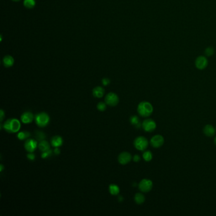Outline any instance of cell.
Masks as SVG:
<instances>
[{
    "label": "cell",
    "instance_id": "21",
    "mask_svg": "<svg viewBox=\"0 0 216 216\" xmlns=\"http://www.w3.org/2000/svg\"><path fill=\"white\" fill-rule=\"evenodd\" d=\"M31 136V134L28 131H22L17 135V138L20 140H24Z\"/></svg>",
    "mask_w": 216,
    "mask_h": 216
},
{
    "label": "cell",
    "instance_id": "1",
    "mask_svg": "<svg viewBox=\"0 0 216 216\" xmlns=\"http://www.w3.org/2000/svg\"><path fill=\"white\" fill-rule=\"evenodd\" d=\"M5 130L9 133H15L18 132L21 127L19 120L17 119H8L3 125Z\"/></svg>",
    "mask_w": 216,
    "mask_h": 216
},
{
    "label": "cell",
    "instance_id": "35",
    "mask_svg": "<svg viewBox=\"0 0 216 216\" xmlns=\"http://www.w3.org/2000/svg\"><path fill=\"white\" fill-rule=\"evenodd\" d=\"M214 144L216 145V137L215 138V139H214Z\"/></svg>",
    "mask_w": 216,
    "mask_h": 216
},
{
    "label": "cell",
    "instance_id": "25",
    "mask_svg": "<svg viewBox=\"0 0 216 216\" xmlns=\"http://www.w3.org/2000/svg\"><path fill=\"white\" fill-rule=\"evenodd\" d=\"M53 153V151L51 150H48L46 151V152H43L42 155H41V157L42 158H48L50 157L51 155H52Z\"/></svg>",
    "mask_w": 216,
    "mask_h": 216
},
{
    "label": "cell",
    "instance_id": "5",
    "mask_svg": "<svg viewBox=\"0 0 216 216\" xmlns=\"http://www.w3.org/2000/svg\"><path fill=\"white\" fill-rule=\"evenodd\" d=\"M138 187L142 192L147 193L152 190L153 188V183L152 181L148 179H142L138 184Z\"/></svg>",
    "mask_w": 216,
    "mask_h": 216
},
{
    "label": "cell",
    "instance_id": "36",
    "mask_svg": "<svg viewBox=\"0 0 216 216\" xmlns=\"http://www.w3.org/2000/svg\"><path fill=\"white\" fill-rule=\"evenodd\" d=\"M13 1H19V0H13Z\"/></svg>",
    "mask_w": 216,
    "mask_h": 216
},
{
    "label": "cell",
    "instance_id": "2",
    "mask_svg": "<svg viewBox=\"0 0 216 216\" xmlns=\"http://www.w3.org/2000/svg\"><path fill=\"white\" fill-rule=\"evenodd\" d=\"M138 114L143 117H149L152 114L153 108L152 105L148 102H142L138 106L137 109Z\"/></svg>",
    "mask_w": 216,
    "mask_h": 216
},
{
    "label": "cell",
    "instance_id": "31",
    "mask_svg": "<svg viewBox=\"0 0 216 216\" xmlns=\"http://www.w3.org/2000/svg\"><path fill=\"white\" fill-rule=\"evenodd\" d=\"M0 112H1V114H0V120H1V122H2L3 120L4 117H5V112H4L3 110L2 109L0 110Z\"/></svg>",
    "mask_w": 216,
    "mask_h": 216
},
{
    "label": "cell",
    "instance_id": "24",
    "mask_svg": "<svg viewBox=\"0 0 216 216\" xmlns=\"http://www.w3.org/2000/svg\"><path fill=\"white\" fill-rule=\"evenodd\" d=\"M97 109L99 111H100V112L105 111L107 109V103H103V102L98 103L97 105Z\"/></svg>",
    "mask_w": 216,
    "mask_h": 216
},
{
    "label": "cell",
    "instance_id": "32",
    "mask_svg": "<svg viewBox=\"0 0 216 216\" xmlns=\"http://www.w3.org/2000/svg\"><path fill=\"white\" fill-rule=\"evenodd\" d=\"M53 152H54V153H55V154H56V155H59V154L60 153V149L58 148V147H57V148H55V149L54 150Z\"/></svg>",
    "mask_w": 216,
    "mask_h": 216
},
{
    "label": "cell",
    "instance_id": "23",
    "mask_svg": "<svg viewBox=\"0 0 216 216\" xmlns=\"http://www.w3.org/2000/svg\"><path fill=\"white\" fill-rule=\"evenodd\" d=\"M24 5L27 8H32L36 5L35 0H24Z\"/></svg>",
    "mask_w": 216,
    "mask_h": 216
},
{
    "label": "cell",
    "instance_id": "17",
    "mask_svg": "<svg viewBox=\"0 0 216 216\" xmlns=\"http://www.w3.org/2000/svg\"><path fill=\"white\" fill-rule=\"evenodd\" d=\"M3 64L4 66L6 67H10L14 63V59L12 56L7 55L3 58Z\"/></svg>",
    "mask_w": 216,
    "mask_h": 216
},
{
    "label": "cell",
    "instance_id": "28",
    "mask_svg": "<svg viewBox=\"0 0 216 216\" xmlns=\"http://www.w3.org/2000/svg\"><path fill=\"white\" fill-rule=\"evenodd\" d=\"M27 157L29 160H30V161H34V159H35V155H34L33 153H29V154H27Z\"/></svg>",
    "mask_w": 216,
    "mask_h": 216
},
{
    "label": "cell",
    "instance_id": "8",
    "mask_svg": "<svg viewBox=\"0 0 216 216\" xmlns=\"http://www.w3.org/2000/svg\"><path fill=\"white\" fill-rule=\"evenodd\" d=\"M164 143V138L161 135H155L150 140V144L153 148H158L161 147Z\"/></svg>",
    "mask_w": 216,
    "mask_h": 216
},
{
    "label": "cell",
    "instance_id": "16",
    "mask_svg": "<svg viewBox=\"0 0 216 216\" xmlns=\"http://www.w3.org/2000/svg\"><path fill=\"white\" fill-rule=\"evenodd\" d=\"M38 148L42 152H46V151L50 149V145L48 142L46 140L41 141L38 144Z\"/></svg>",
    "mask_w": 216,
    "mask_h": 216
},
{
    "label": "cell",
    "instance_id": "10",
    "mask_svg": "<svg viewBox=\"0 0 216 216\" xmlns=\"http://www.w3.org/2000/svg\"><path fill=\"white\" fill-rule=\"evenodd\" d=\"M132 159L131 155L128 152H122L120 153L118 157L119 162L122 165H126L128 163L131 162Z\"/></svg>",
    "mask_w": 216,
    "mask_h": 216
},
{
    "label": "cell",
    "instance_id": "9",
    "mask_svg": "<svg viewBox=\"0 0 216 216\" xmlns=\"http://www.w3.org/2000/svg\"><path fill=\"white\" fill-rule=\"evenodd\" d=\"M38 146L37 142L34 139H28L24 143V148L29 153H33Z\"/></svg>",
    "mask_w": 216,
    "mask_h": 216
},
{
    "label": "cell",
    "instance_id": "15",
    "mask_svg": "<svg viewBox=\"0 0 216 216\" xmlns=\"http://www.w3.org/2000/svg\"><path fill=\"white\" fill-rule=\"evenodd\" d=\"M105 93V89L101 86H97L95 87L93 90V94L95 98H102Z\"/></svg>",
    "mask_w": 216,
    "mask_h": 216
},
{
    "label": "cell",
    "instance_id": "18",
    "mask_svg": "<svg viewBox=\"0 0 216 216\" xmlns=\"http://www.w3.org/2000/svg\"><path fill=\"white\" fill-rule=\"evenodd\" d=\"M109 192L112 195H117L119 193L120 189L117 185L112 184L109 186Z\"/></svg>",
    "mask_w": 216,
    "mask_h": 216
},
{
    "label": "cell",
    "instance_id": "4",
    "mask_svg": "<svg viewBox=\"0 0 216 216\" xmlns=\"http://www.w3.org/2000/svg\"><path fill=\"white\" fill-rule=\"evenodd\" d=\"M135 147L140 151H144L148 146V141L143 136H138L134 141Z\"/></svg>",
    "mask_w": 216,
    "mask_h": 216
},
{
    "label": "cell",
    "instance_id": "13",
    "mask_svg": "<svg viewBox=\"0 0 216 216\" xmlns=\"http://www.w3.org/2000/svg\"><path fill=\"white\" fill-rule=\"evenodd\" d=\"M51 144L54 147L57 148L63 145V139L61 136H55L51 140Z\"/></svg>",
    "mask_w": 216,
    "mask_h": 216
},
{
    "label": "cell",
    "instance_id": "33",
    "mask_svg": "<svg viewBox=\"0 0 216 216\" xmlns=\"http://www.w3.org/2000/svg\"><path fill=\"white\" fill-rule=\"evenodd\" d=\"M0 168H1V169H0V171L2 172L4 169V166H3V164H1V165H0Z\"/></svg>",
    "mask_w": 216,
    "mask_h": 216
},
{
    "label": "cell",
    "instance_id": "3",
    "mask_svg": "<svg viewBox=\"0 0 216 216\" xmlns=\"http://www.w3.org/2000/svg\"><path fill=\"white\" fill-rule=\"evenodd\" d=\"M50 118L49 115L46 112H41L37 114L35 117V121L37 126L45 127L50 123Z\"/></svg>",
    "mask_w": 216,
    "mask_h": 216
},
{
    "label": "cell",
    "instance_id": "22",
    "mask_svg": "<svg viewBox=\"0 0 216 216\" xmlns=\"http://www.w3.org/2000/svg\"><path fill=\"white\" fill-rule=\"evenodd\" d=\"M143 158L146 162H150L152 160L153 155L150 151H145L143 154Z\"/></svg>",
    "mask_w": 216,
    "mask_h": 216
},
{
    "label": "cell",
    "instance_id": "27",
    "mask_svg": "<svg viewBox=\"0 0 216 216\" xmlns=\"http://www.w3.org/2000/svg\"><path fill=\"white\" fill-rule=\"evenodd\" d=\"M205 54L207 56H209V57H210V56L214 54V50L212 48H207L205 50Z\"/></svg>",
    "mask_w": 216,
    "mask_h": 216
},
{
    "label": "cell",
    "instance_id": "34",
    "mask_svg": "<svg viewBox=\"0 0 216 216\" xmlns=\"http://www.w3.org/2000/svg\"><path fill=\"white\" fill-rule=\"evenodd\" d=\"M119 202H122L123 201V197L122 196H120L119 197Z\"/></svg>",
    "mask_w": 216,
    "mask_h": 216
},
{
    "label": "cell",
    "instance_id": "19",
    "mask_svg": "<svg viewBox=\"0 0 216 216\" xmlns=\"http://www.w3.org/2000/svg\"><path fill=\"white\" fill-rule=\"evenodd\" d=\"M135 201L137 204H143L145 201V196L141 193H136L135 196Z\"/></svg>",
    "mask_w": 216,
    "mask_h": 216
},
{
    "label": "cell",
    "instance_id": "30",
    "mask_svg": "<svg viewBox=\"0 0 216 216\" xmlns=\"http://www.w3.org/2000/svg\"><path fill=\"white\" fill-rule=\"evenodd\" d=\"M140 160H141V158H140V157L138 155H135V156L133 157V161H135V162H140Z\"/></svg>",
    "mask_w": 216,
    "mask_h": 216
},
{
    "label": "cell",
    "instance_id": "20",
    "mask_svg": "<svg viewBox=\"0 0 216 216\" xmlns=\"http://www.w3.org/2000/svg\"><path fill=\"white\" fill-rule=\"evenodd\" d=\"M130 122L136 128H140L141 126H142V124H141V123H140L139 118H138V117L136 115H133V116L131 117Z\"/></svg>",
    "mask_w": 216,
    "mask_h": 216
},
{
    "label": "cell",
    "instance_id": "26",
    "mask_svg": "<svg viewBox=\"0 0 216 216\" xmlns=\"http://www.w3.org/2000/svg\"><path fill=\"white\" fill-rule=\"evenodd\" d=\"M36 137L37 138L38 140L40 141H42L44 140V139L45 138V135L42 132H37L36 134Z\"/></svg>",
    "mask_w": 216,
    "mask_h": 216
},
{
    "label": "cell",
    "instance_id": "29",
    "mask_svg": "<svg viewBox=\"0 0 216 216\" xmlns=\"http://www.w3.org/2000/svg\"><path fill=\"white\" fill-rule=\"evenodd\" d=\"M110 81L109 80V79L104 78V79H102V83H103V84L104 85V86L109 85L110 84Z\"/></svg>",
    "mask_w": 216,
    "mask_h": 216
},
{
    "label": "cell",
    "instance_id": "11",
    "mask_svg": "<svg viewBox=\"0 0 216 216\" xmlns=\"http://www.w3.org/2000/svg\"><path fill=\"white\" fill-rule=\"evenodd\" d=\"M207 65H208V61H207V59L205 57H204V56L198 57L195 61L196 67L200 69V70H203V69L205 68Z\"/></svg>",
    "mask_w": 216,
    "mask_h": 216
},
{
    "label": "cell",
    "instance_id": "14",
    "mask_svg": "<svg viewBox=\"0 0 216 216\" xmlns=\"http://www.w3.org/2000/svg\"><path fill=\"white\" fill-rule=\"evenodd\" d=\"M215 129L210 124H207L204 128V133L207 136L211 137L215 135Z\"/></svg>",
    "mask_w": 216,
    "mask_h": 216
},
{
    "label": "cell",
    "instance_id": "6",
    "mask_svg": "<svg viewBox=\"0 0 216 216\" xmlns=\"http://www.w3.org/2000/svg\"><path fill=\"white\" fill-rule=\"evenodd\" d=\"M105 102L107 103V105L112 107H115L119 103V98L117 94L114 93H109L105 96Z\"/></svg>",
    "mask_w": 216,
    "mask_h": 216
},
{
    "label": "cell",
    "instance_id": "12",
    "mask_svg": "<svg viewBox=\"0 0 216 216\" xmlns=\"http://www.w3.org/2000/svg\"><path fill=\"white\" fill-rule=\"evenodd\" d=\"M20 119L24 124L31 123L34 120V115L31 112H25L22 114Z\"/></svg>",
    "mask_w": 216,
    "mask_h": 216
},
{
    "label": "cell",
    "instance_id": "7",
    "mask_svg": "<svg viewBox=\"0 0 216 216\" xmlns=\"http://www.w3.org/2000/svg\"><path fill=\"white\" fill-rule=\"evenodd\" d=\"M156 127V122L151 119H146L142 123V127L146 132H153Z\"/></svg>",
    "mask_w": 216,
    "mask_h": 216
}]
</instances>
